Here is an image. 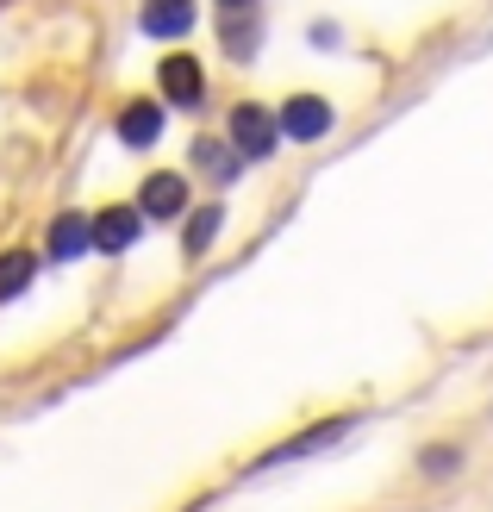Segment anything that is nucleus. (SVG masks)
Wrapping results in <instances>:
<instances>
[{"instance_id": "obj_6", "label": "nucleus", "mask_w": 493, "mask_h": 512, "mask_svg": "<svg viewBox=\"0 0 493 512\" xmlns=\"http://www.w3.org/2000/svg\"><path fill=\"white\" fill-rule=\"evenodd\" d=\"M138 213H150V219H181V213H188V182H181V175H169V169L144 175Z\"/></svg>"}, {"instance_id": "obj_14", "label": "nucleus", "mask_w": 493, "mask_h": 512, "mask_svg": "<svg viewBox=\"0 0 493 512\" xmlns=\"http://www.w3.org/2000/svg\"><path fill=\"white\" fill-rule=\"evenodd\" d=\"M444 469H456V450H444V444L425 450V475H444Z\"/></svg>"}, {"instance_id": "obj_11", "label": "nucleus", "mask_w": 493, "mask_h": 512, "mask_svg": "<svg viewBox=\"0 0 493 512\" xmlns=\"http://www.w3.org/2000/svg\"><path fill=\"white\" fill-rule=\"evenodd\" d=\"M219 225H225V207H219V200H206V207L188 219V232H181V250L206 256V250H213V238H219Z\"/></svg>"}, {"instance_id": "obj_13", "label": "nucleus", "mask_w": 493, "mask_h": 512, "mask_svg": "<svg viewBox=\"0 0 493 512\" xmlns=\"http://www.w3.org/2000/svg\"><path fill=\"white\" fill-rule=\"evenodd\" d=\"M256 44H263V25L244 19V13H225V50H231V57L250 63V57H256Z\"/></svg>"}, {"instance_id": "obj_7", "label": "nucleus", "mask_w": 493, "mask_h": 512, "mask_svg": "<svg viewBox=\"0 0 493 512\" xmlns=\"http://www.w3.org/2000/svg\"><path fill=\"white\" fill-rule=\"evenodd\" d=\"M163 138V107H150V100H132V107L119 113V144L125 150H150Z\"/></svg>"}, {"instance_id": "obj_3", "label": "nucleus", "mask_w": 493, "mask_h": 512, "mask_svg": "<svg viewBox=\"0 0 493 512\" xmlns=\"http://www.w3.org/2000/svg\"><path fill=\"white\" fill-rule=\"evenodd\" d=\"M281 138H294V144H313V138H325L331 132V100H319V94H294V100H281Z\"/></svg>"}, {"instance_id": "obj_4", "label": "nucleus", "mask_w": 493, "mask_h": 512, "mask_svg": "<svg viewBox=\"0 0 493 512\" xmlns=\"http://www.w3.org/2000/svg\"><path fill=\"white\" fill-rule=\"evenodd\" d=\"M138 232H144V213L138 207H100L94 213V250L100 256H125L138 244Z\"/></svg>"}, {"instance_id": "obj_8", "label": "nucleus", "mask_w": 493, "mask_h": 512, "mask_svg": "<svg viewBox=\"0 0 493 512\" xmlns=\"http://www.w3.org/2000/svg\"><path fill=\"white\" fill-rule=\"evenodd\" d=\"M88 244H94V219H82V213H57V219H50V256H57V263H75Z\"/></svg>"}, {"instance_id": "obj_2", "label": "nucleus", "mask_w": 493, "mask_h": 512, "mask_svg": "<svg viewBox=\"0 0 493 512\" xmlns=\"http://www.w3.org/2000/svg\"><path fill=\"white\" fill-rule=\"evenodd\" d=\"M231 144H238L250 163H263V157H275V144H281V119L269 107H250V100H244V107L231 113Z\"/></svg>"}, {"instance_id": "obj_12", "label": "nucleus", "mask_w": 493, "mask_h": 512, "mask_svg": "<svg viewBox=\"0 0 493 512\" xmlns=\"http://www.w3.org/2000/svg\"><path fill=\"white\" fill-rule=\"evenodd\" d=\"M32 275H38V256L7 250V256H0V300H19L25 288H32Z\"/></svg>"}, {"instance_id": "obj_16", "label": "nucleus", "mask_w": 493, "mask_h": 512, "mask_svg": "<svg viewBox=\"0 0 493 512\" xmlns=\"http://www.w3.org/2000/svg\"><path fill=\"white\" fill-rule=\"evenodd\" d=\"M0 7H7V0H0Z\"/></svg>"}, {"instance_id": "obj_9", "label": "nucleus", "mask_w": 493, "mask_h": 512, "mask_svg": "<svg viewBox=\"0 0 493 512\" xmlns=\"http://www.w3.org/2000/svg\"><path fill=\"white\" fill-rule=\"evenodd\" d=\"M194 25V0H150L144 7V38H181Z\"/></svg>"}, {"instance_id": "obj_15", "label": "nucleus", "mask_w": 493, "mask_h": 512, "mask_svg": "<svg viewBox=\"0 0 493 512\" xmlns=\"http://www.w3.org/2000/svg\"><path fill=\"white\" fill-rule=\"evenodd\" d=\"M219 7H225V13H244V7H250V0H219Z\"/></svg>"}, {"instance_id": "obj_1", "label": "nucleus", "mask_w": 493, "mask_h": 512, "mask_svg": "<svg viewBox=\"0 0 493 512\" xmlns=\"http://www.w3.org/2000/svg\"><path fill=\"white\" fill-rule=\"evenodd\" d=\"M362 419L356 413H337V419H319V425H306L300 438H288V444H275L269 456H256V469H281V463H306V456H319V450H331V444H344L350 431H356Z\"/></svg>"}, {"instance_id": "obj_10", "label": "nucleus", "mask_w": 493, "mask_h": 512, "mask_svg": "<svg viewBox=\"0 0 493 512\" xmlns=\"http://www.w3.org/2000/svg\"><path fill=\"white\" fill-rule=\"evenodd\" d=\"M194 163L213 175V182H238V175H244V150H231V144H219V138H200V144H194Z\"/></svg>"}, {"instance_id": "obj_5", "label": "nucleus", "mask_w": 493, "mask_h": 512, "mask_svg": "<svg viewBox=\"0 0 493 512\" xmlns=\"http://www.w3.org/2000/svg\"><path fill=\"white\" fill-rule=\"evenodd\" d=\"M157 82H163V100H169V107H200V100H206L200 57H163Z\"/></svg>"}]
</instances>
